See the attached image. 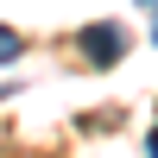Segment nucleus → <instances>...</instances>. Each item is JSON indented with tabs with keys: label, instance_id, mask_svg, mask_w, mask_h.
Masks as SVG:
<instances>
[{
	"label": "nucleus",
	"instance_id": "5",
	"mask_svg": "<svg viewBox=\"0 0 158 158\" xmlns=\"http://www.w3.org/2000/svg\"><path fill=\"white\" fill-rule=\"evenodd\" d=\"M139 6H158V0H139Z\"/></svg>",
	"mask_w": 158,
	"mask_h": 158
},
{
	"label": "nucleus",
	"instance_id": "1",
	"mask_svg": "<svg viewBox=\"0 0 158 158\" xmlns=\"http://www.w3.org/2000/svg\"><path fill=\"white\" fill-rule=\"evenodd\" d=\"M82 57L95 63V70H114V63L127 57V32H120L114 19H101V25H89V32H82Z\"/></svg>",
	"mask_w": 158,
	"mask_h": 158
},
{
	"label": "nucleus",
	"instance_id": "2",
	"mask_svg": "<svg viewBox=\"0 0 158 158\" xmlns=\"http://www.w3.org/2000/svg\"><path fill=\"white\" fill-rule=\"evenodd\" d=\"M19 51H25V38L13 32V25H0V63H13V57H19Z\"/></svg>",
	"mask_w": 158,
	"mask_h": 158
},
{
	"label": "nucleus",
	"instance_id": "3",
	"mask_svg": "<svg viewBox=\"0 0 158 158\" xmlns=\"http://www.w3.org/2000/svg\"><path fill=\"white\" fill-rule=\"evenodd\" d=\"M146 158H158V127H152V133H146Z\"/></svg>",
	"mask_w": 158,
	"mask_h": 158
},
{
	"label": "nucleus",
	"instance_id": "4",
	"mask_svg": "<svg viewBox=\"0 0 158 158\" xmlns=\"http://www.w3.org/2000/svg\"><path fill=\"white\" fill-rule=\"evenodd\" d=\"M152 38H158V6H152Z\"/></svg>",
	"mask_w": 158,
	"mask_h": 158
}]
</instances>
